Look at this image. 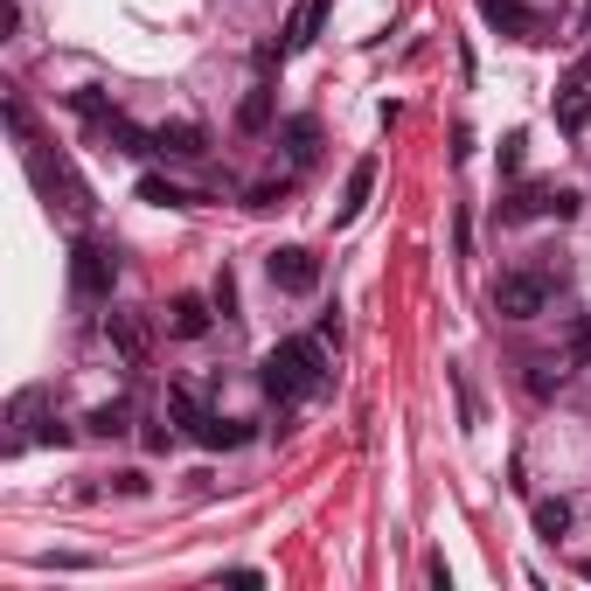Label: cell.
I'll return each mask as SVG.
<instances>
[{
  "label": "cell",
  "mask_w": 591,
  "mask_h": 591,
  "mask_svg": "<svg viewBox=\"0 0 591 591\" xmlns=\"http://www.w3.org/2000/svg\"><path fill=\"white\" fill-rule=\"evenodd\" d=\"M258 383H264L272 404H299V397H314L320 383H328V355H320L314 334H293V341H279V348L264 355Z\"/></svg>",
  "instance_id": "obj_1"
},
{
  "label": "cell",
  "mask_w": 591,
  "mask_h": 591,
  "mask_svg": "<svg viewBox=\"0 0 591 591\" xmlns=\"http://www.w3.org/2000/svg\"><path fill=\"white\" fill-rule=\"evenodd\" d=\"M111 285H119V251L98 237H78L70 244V293L78 299H111Z\"/></svg>",
  "instance_id": "obj_2"
},
{
  "label": "cell",
  "mask_w": 591,
  "mask_h": 591,
  "mask_svg": "<svg viewBox=\"0 0 591 591\" xmlns=\"http://www.w3.org/2000/svg\"><path fill=\"white\" fill-rule=\"evenodd\" d=\"M28 175H35V188H43L63 216H91V188H84V175H78L63 154L49 161V154H35V146H28Z\"/></svg>",
  "instance_id": "obj_3"
},
{
  "label": "cell",
  "mask_w": 591,
  "mask_h": 591,
  "mask_svg": "<svg viewBox=\"0 0 591 591\" xmlns=\"http://www.w3.org/2000/svg\"><path fill=\"white\" fill-rule=\"evenodd\" d=\"M549 272H501L494 279V314H508V320H536L549 307Z\"/></svg>",
  "instance_id": "obj_4"
},
{
  "label": "cell",
  "mask_w": 591,
  "mask_h": 591,
  "mask_svg": "<svg viewBox=\"0 0 591 591\" xmlns=\"http://www.w3.org/2000/svg\"><path fill=\"white\" fill-rule=\"evenodd\" d=\"M167 411H175V417H181V425H188V432L202 438L209 452H223V446H244V438H251L244 425H231V417H209L196 390H167Z\"/></svg>",
  "instance_id": "obj_5"
},
{
  "label": "cell",
  "mask_w": 591,
  "mask_h": 591,
  "mask_svg": "<svg viewBox=\"0 0 591 591\" xmlns=\"http://www.w3.org/2000/svg\"><path fill=\"white\" fill-rule=\"evenodd\" d=\"M264 272H272L279 293H320V258L307 244H279V251L264 258Z\"/></svg>",
  "instance_id": "obj_6"
},
{
  "label": "cell",
  "mask_w": 591,
  "mask_h": 591,
  "mask_svg": "<svg viewBox=\"0 0 591 591\" xmlns=\"http://www.w3.org/2000/svg\"><path fill=\"white\" fill-rule=\"evenodd\" d=\"M481 14H487L501 35H515V43H543V14L522 8V0H481Z\"/></svg>",
  "instance_id": "obj_7"
},
{
  "label": "cell",
  "mask_w": 591,
  "mask_h": 591,
  "mask_svg": "<svg viewBox=\"0 0 591 591\" xmlns=\"http://www.w3.org/2000/svg\"><path fill=\"white\" fill-rule=\"evenodd\" d=\"M376 175H383V167H376V154H362V161L348 167V188H341V209H334V223H341V231H348V223L362 216V209H369V196H376Z\"/></svg>",
  "instance_id": "obj_8"
},
{
  "label": "cell",
  "mask_w": 591,
  "mask_h": 591,
  "mask_svg": "<svg viewBox=\"0 0 591 591\" xmlns=\"http://www.w3.org/2000/svg\"><path fill=\"white\" fill-rule=\"evenodd\" d=\"M154 154H167V161H202V154H209V132L188 126V119L154 126Z\"/></svg>",
  "instance_id": "obj_9"
},
{
  "label": "cell",
  "mask_w": 591,
  "mask_h": 591,
  "mask_svg": "<svg viewBox=\"0 0 591 591\" xmlns=\"http://www.w3.org/2000/svg\"><path fill=\"white\" fill-rule=\"evenodd\" d=\"M279 140H285V161H293V167H314V154H320V119H314V111H293Z\"/></svg>",
  "instance_id": "obj_10"
},
{
  "label": "cell",
  "mask_w": 591,
  "mask_h": 591,
  "mask_svg": "<svg viewBox=\"0 0 591 591\" xmlns=\"http://www.w3.org/2000/svg\"><path fill=\"white\" fill-rule=\"evenodd\" d=\"M320 14H328V0H299V8H293V22H285V35H279V49H285V56L314 49V35H320Z\"/></svg>",
  "instance_id": "obj_11"
},
{
  "label": "cell",
  "mask_w": 591,
  "mask_h": 591,
  "mask_svg": "<svg viewBox=\"0 0 591 591\" xmlns=\"http://www.w3.org/2000/svg\"><path fill=\"white\" fill-rule=\"evenodd\" d=\"M140 202H154V209H202L196 188H181V181H167V175H140Z\"/></svg>",
  "instance_id": "obj_12"
},
{
  "label": "cell",
  "mask_w": 591,
  "mask_h": 591,
  "mask_svg": "<svg viewBox=\"0 0 591 591\" xmlns=\"http://www.w3.org/2000/svg\"><path fill=\"white\" fill-rule=\"evenodd\" d=\"M501 223H529V216H549V181H529V188H515V196L494 209Z\"/></svg>",
  "instance_id": "obj_13"
},
{
  "label": "cell",
  "mask_w": 591,
  "mask_h": 591,
  "mask_svg": "<svg viewBox=\"0 0 591 591\" xmlns=\"http://www.w3.org/2000/svg\"><path fill=\"white\" fill-rule=\"evenodd\" d=\"M557 126H564V132H584V126H591V91H584V78H570V84L557 91Z\"/></svg>",
  "instance_id": "obj_14"
},
{
  "label": "cell",
  "mask_w": 591,
  "mask_h": 591,
  "mask_svg": "<svg viewBox=\"0 0 591 591\" xmlns=\"http://www.w3.org/2000/svg\"><path fill=\"white\" fill-rule=\"evenodd\" d=\"M105 334H111V348H119V355L132 362V369L146 362V328H140L132 314H111V320H105Z\"/></svg>",
  "instance_id": "obj_15"
},
{
  "label": "cell",
  "mask_w": 591,
  "mask_h": 591,
  "mask_svg": "<svg viewBox=\"0 0 591 591\" xmlns=\"http://www.w3.org/2000/svg\"><path fill=\"white\" fill-rule=\"evenodd\" d=\"M272 105H279V91L251 84V91H244V105H237V132H264V126H272Z\"/></svg>",
  "instance_id": "obj_16"
},
{
  "label": "cell",
  "mask_w": 591,
  "mask_h": 591,
  "mask_svg": "<svg viewBox=\"0 0 591 591\" xmlns=\"http://www.w3.org/2000/svg\"><path fill=\"white\" fill-rule=\"evenodd\" d=\"M167 328H175L181 341H202V334H209V307H202L196 293H181L175 307H167Z\"/></svg>",
  "instance_id": "obj_17"
},
{
  "label": "cell",
  "mask_w": 591,
  "mask_h": 591,
  "mask_svg": "<svg viewBox=\"0 0 591 591\" xmlns=\"http://www.w3.org/2000/svg\"><path fill=\"white\" fill-rule=\"evenodd\" d=\"M126 425H132V404H126V397H111V404H98V411L84 417V432H91V438H119Z\"/></svg>",
  "instance_id": "obj_18"
},
{
  "label": "cell",
  "mask_w": 591,
  "mask_h": 591,
  "mask_svg": "<svg viewBox=\"0 0 591 591\" xmlns=\"http://www.w3.org/2000/svg\"><path fill=\"white\" fill-rule=\"evenodd\" d=\"M70 111H78L84 126H105V119H111V98H105V91H91V84H84V91H70Z\"/></svg>",
  "instance_id": "obj_19"
},
{
  "label": "cell",
  "mask_w": 591,
  "mask_h": 591,
  "mask_svg": "<svg viewBox=\"0 0 591 591\" xmlns=\"http://www.w3.org/2000/svg\"><path fill=\"white\" fill-rule=\"evenodd\" d=\"M564 355L591 369V314H570V328H564Z\"/></svg>",
  "instance_id": "obj_20"
},
{
  "label": "cell",
  "mask_w": 591,
  "mask_h": 591,
  "mask_svg": "<svg viewBox=\"0 0 591 591\" xmlns=\"http://www.w3.org/2000/svg\"><path fill=\"white\" fill-rule=\"evenodd\" d=\"M564 529H570V501H536V536L557 543Z\"/></svg>",
  "instance_id": "obj_21"
},
{
  "label": "cell",
  "mask_w": 591,
  "mask_h": 591,
  "mask_svg": "<svg viewBox=\"0 0 591 591\" xmlns=\"http://www.w3.org/2000/svg\"><path fill=\"white\" fill-rule=\"evenodd\" d=\"M578 209H584V196H578V188H549V216H557V223H570Z\"/></svg>",
  "instance_id": "obj_22"
},
{
  "label": "cell",
  "mask_w": 591,
  "mask_h": 591,
  "mask_svg": "<svg viewBox=\"0 0 591 591\" xmlns=\"http://www.w3.org/2000/svg\"><path fill=\"white\" fill-rule=\"evenodd\" d=\"M529 390H536V397H557V390H564V369H557V362H536V376H529Z\"/></svg>",
  "instance_id": "obj_23"
},
{
  "label": "cell",
  "mask_w": 591,
  "mask_h": 591,
  "mask_svg": "<svg viewBox=\"0 0 591 591\" xmlns=\"http://www.w3.org/2000/svg\"><path fill=\"white\" fill-rule=\"evenodd\" d=\"M522 132H508V140H501V175H522Z\"/></svg>",
  "instance_id": "obj_24"
},
{
  "label": "cell",
  "mask_w": 591,
  "mask_h": 591,
  "mask_svg": "<svg viewBox=\"0 0 591 591\" xmlns=\"http://www.w3.org/2000/svg\"><path fill=\"white\" fill-rule=\"evenodd\" d=\"M216 314H223V320L237 314V279H231V272H216Z\"/></svg>",
  "instance_id": "obj_25"
},
{
  "label": "cell",
  "mask_w": 591,
  "mask_h": 591,
  "mask_svg": "<svg viewBox=\"0 0 591 591\" xmlns=\"http://www.w3.org/2000/svg\"><path fill=\"white\" fill-rule=\"evenodd\" d=\"M279 202H285V181H279V188H272V181L251 188V209H279Z\"/></svg>",
  "instance_id": "obj_26"
},
{
  "label": "cell",
  "mask_w": 591,
  "mask_h": 591,
  "mask_svg": "<svg viewBox=\"0 0 591 591\" xmlns=\"http://www.w3.org/2000/svg\"><path fill=\"white\" fill-rule=\"evenodd\" d=\"M578 578H584V584H591V557H584V564H578Z\"/></svg>",
  "instance_id": "obj_27"
},
{
  "label": "cell",
  "mask_w": 591,
  "mask_h": 591,
  "mask_svg": "<svg viewBox=\"0 0 591 591\" xmlns=\"http://www.w3.org/2000/svg\"><path fill=\"white\" fill-rule=\"evenodd\" d=\"M578 78H591V56H584V70H578Z\"/></svg>",
  "instance_id": "obj_28"
},
{
  "label": "cell",
  "mask_w": 591,
  "mask_h": 591,
  "mask_svg": "<svg viewBox=\"0 0 591 591\" xmlns=\"http://www.w3.org/2000/svg\"><path fill=\"white\" fill-rule=\"evenodd\" d=\"M584 28H591V0H584Z\"/></svg>",
  "instance_id": "obj_29"
}]
</instances>
